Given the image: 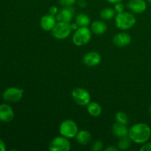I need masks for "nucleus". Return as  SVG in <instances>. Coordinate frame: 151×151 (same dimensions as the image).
<instances>
[{
    "instance_id": "f257e3e1",
    "label": "nucleus",
    "mask_w": 151,
    "mask_h": 151,
    "mask_svg": "<svg viewBox=\"0 0 151 151\" xmlns=\"http://www.w3.org/2000/svg\"><path fill=\"white\" fill-rule=\"evenodd\" d=\"M128 137L133 142L142 145L148 142L151 137V128L143 122L137 123L129 128Z\"/></svg>"
},
{
    "instance_id": "f03ea898",
    "label": "nucleus",
    "mask_w": 151,
    "mask_h": 151,
    "mask_svg": "<svg viewBox=\"0 0 151 151\" xmlns=\"http://www.w3.org/2000/svg\"><path fill=\"white\" fill-rule=\"evenodd\" d=\"M137 19L133 13L123 11L117 13L115 16V24L116 27L122 30H127L135 25Z\"/></svg>"
},
{
    "instance_id": "7ed1b4c3",
    "label": "nucleus",
    "mask_w": 151,
    "mask_h": 151,
    "mask_svg": "<svg viewBox=\"0 0 151 151\" xmlns=\"http://www.w3.org/2000/svg\"><path fill=\"white\" fill-rule=\"evenodd\" d=\"M91 30L88 27H78L72 35V42L77 47L86 45L91 39Z\"/></svg>"
},
{
    "instance_id": "20e7f679",
    "label": "nucleus",
    "mask_w": 151,
    "mask_h": 151,
    "mask_svg": "<svg viewBox=\"0 0 151 151\" xmlns=\"http://www.w3.org/2000/svg\"><path fill=\"white\" fill-rule=\"evenodd\" d=\"M78 126L75 121L72 119H66L60 125L59 132L60 135L67 139H72L76 137L78 133Z\"/></svg>"
},
{
    "instance_id": "39448f33",
    "label": "nucleus",
    "mask_w": 151,
    "mask_h": 151,
    "mask_svg": "<svg viewBox=\"0 0 151 151\" xmlns=\"http://www.w3.org/2000/svg\"><path fill=\"white\" fill-rule=\"evenodd\" d=\"M70 23L63 22H58L52 29V35L55 38L58 40L66 39L70 35L72 32Z\"/></svg>"
},
{
    "instance_id": "423d86ee",
    "label": "nucleus",
    "mask_w": 151,
    "mask_h": 151,
    "mask_svg": "<svg viewBox=\"0 0 151 151\" xmlns=\"http://www.w3.org/2000/svg\"><path fill=\"white\" fill-rule=\"evenodd\" d=\"M72 97L74 101L81 106H87L91 102L89 92L83 88H75L72 92Z\"/></svg>"
},
{
    "instance_id": "0eeeda50",
    "label": "nucleus",
    "mask_w": 151,
    "mask_h": 151,
    "mask_svg": "<svg viewBox=\"0 0 151 151\" xmlns=\"http://www.w3.org/2000/svg\"><path fill=\"white\" fill-rule=\"evenodd\" d=\"M71 149V143L69 139L60 136L53 139L49 145L50 151H68Z\"/></svg>"
},
{
    "instance_id": "6e6552de",
    "label": "nucleus",
    "mask_w": 151,
    "mask_h": 151,
    "mask_svg": "<svg viewBox=\"0 0 151 151\" xmlns=\"http://www.w3.org/2000/svg\"><path fill=\"white\" fill-rule=\"evenodd\" d=\"M24 91L17 87H10L2 93V98L8 103H18L23 97Z\"/></svg>"
},
{
    "instance_id": "1a4fd4ad",
    "label": "nucleus",
    "mask_w": 151,
    "mask_h": 151,
    "mask_svg": "<svg viewBox=\"0 0 151 151\" xmlns=\"http://www.w3.org/2000/svg\"><path fill=\"white\" fill-rule=\"evenodd\" d=\"M101 60V55L95 51L88 52L83 58V62L87 66H97L100 63Z\"/></svg>"
},
{
    "instance_id": "9d476101",
    "label": "nucleus",
    "mask_w": 151,
    "mask_h": 151,
    "mask_svg": "<svg viewBox=\"0 0 151 151\" xmlns=\"http://www.w3.org/2000/svg\"><path fill=\"white\" fill-rule=\"evenodd\" d=\"M74 8L72 7H63L55 16L58 22L71 23L74 16Z\"/></svg>"
},
{
    "instance_id": "9b49d317",
    "label": "nucleus",
    "mask_w": 151,
    "mask_h": 151,
    "mask_svg": "<svg viewBox=\"0 0 151 151\" xmlns=\"http://www.w3.org/2000/svg\"><path fill=\"white\" fill-rule=\"evenodd\" d=\"M15 116L14 111L10 106L7 104H0V121L3 122H10Z\"/></svg>"
},
{
    "instance_id": "f8f14e48",
    "label": "nucleus",
    "mask_w": 151,
    "mask_h": 151,
    "mask_svg": "<svg viewBox=\"0 0 151 151\" xmlns=\"http://www.w3.org/2000/svg\"><path fill=\"white\" fill-rule=\"evenodd\" d=\"M127 7L133 13L140 14L147 10V3L145 0H130Z\"/></svg>"
},
{
    "instance_id": "ddd939ff",
    "label": "nucleus",
    "mask_w": 151,
    "mask_h": 151,
    "mask_svg": "<svg viewBox=\"0 0 151 151\" xmlns=\"http://www.w3.org/2000/svg\"><path fill=\"white\" fill-rule=\"evenodd\" d=\"M56 23H57V19L55 16L49 13L42 16L40 22V25H41V29L44 30L52 31Z\"/></svg>"
},
{
    "instance_id": "4468645a",
    "label": "nucleus",
    "mask_w": 151,
    "mask_h": 151,
    "mask_svg": "<svg viewBox=\"0 0 151 151\" xmlns=\"http://www.w3.org/2000/svg\"><path fill=\"white\" fill-rule=\"evenodd\" d=\"M131 42V36L127 32H119L113 38L114 44L118 47H125L129 45Z\"/></svg>"
},
{
    "instance_id": "2eb2a0df",
    "label": "nucleus",
    "mask_w": 151,
    "mask_h": 151,
    "mask_svg": "<svg viewBox=\"0 0 151 151\" xmlns=\"http://www.w3.org/2000/svg\"><path fill=\"white\" fill-rule=\"evenodd\" d=\"M112 132L115 137L118 138H122V137L128 136L129 128H128V125L116 122L112 126Z\"/></svg>"
},
{
    "instance_id": "dca6fc26",
    "label": "nucleus",
    "mask_w": 151,
    "mask_h": 151,
    "mask_svg": "<svg viewBox=\"0 0 151 151\" xmlns=\"http://www.w3.org/2000/svg\"><path fill=\"white\" fill-rule=\"evenodd\" d=\"M91 30L96 35H103L107 30V25L105 22L96 20L91 24Z\"/></svg>"
},
{
    "instance_id": "f3484780",
    "label": "nucleus",
    "mask_w": 151,
    "mask_h": 151,
    "mask_svg": "<svg viewBox=\"0 0 151 151\" xmlns=\"http://www.w3.org/2000/svg\"><path fill=\"white\" fill-rule=\"evenodd\" d=\"M75 138H76L77 142L81 145H86L89 144L91 141V134L86 130L78 131Z\"/></svg>"
},
{
    "instance_id": "a211bd4d",
    "label": "nucleus",
    "mask_w": 151,
    "mask_h": 151,
    "mask_svg": "<svg viewBox=\"0 0 151 151\" xmlns=\"http://www.w3.org/2000/svg\"><path fill=\"white\" fill-rule=\"evenodd\" d=\"M87 111L91 116L97 117L102 114L103 109L100 105L97 102H90L87 105Z\"/></svg>"
},
{
    "instance_id": "6ab92c4d",
    "label": "nucleus",
    "mask_w": 151,
    "mask_h": 151,
    "mask_svg": "<svg viewBox=\"0 0 151 151\" xmlns=\"http://www.w3.org/2000/svg\"><path fill=\"white\" fill-rule=\"evenodd\" d=\"M75 22L79 26V27H88L91 24V19L89 16L85 13H80L76 16Z\"/></svg>"
},
{
    "instance_id": "aec40b11",
    "label": "nucleus",
    "mask_w": 151,
    "mask_h": 151,
    "mask_svg": "<svg viewBox=\"0 0 151 151\" xmlns=\"http://www.w3.org/2000/svg\"><path fill=\"white\" fill-rule=\"evenodd\" d=\"M116 16V11L111 7L103 8L100 12V17L103 20H111Z\"/></svg>"
},
{
    "instance_id": "412c9836",
    "label": "nucleus",
    "mask_w": 151,
    "mask_h": 151,
    "mask_svg": "<svg viewBox=\"0 0 151 151\" xmlns=\"http://www.w3.org/2000/svg\"><path fill=\"white\" fill-rule=\"evenodd\" d=\"M133 142L130 139L128 136L119 138V141L118 142V149L121 150H127L131 147V143Z\"/></svg>"
},
{
    "instance_id": "4be33fe9",
    "label": "nucleus",
    "mask_w": 151,
    "mask_h": 151,
    "mask_svg": "<svg viewBox=\"0 0 151 151\" xmlns=\"http://www.w3.org/2000/svg\"><path fill=\"white\" fill-rule=\"evenodd\" d=\"M115 120H116V122L125 124V125H128V123H129L128 115L125 112L122 111H119L115 114Z\"/></svg>"
},
{
    "instance_id": "5701e85b",
    "label": "nucleus",
    "mask_w": 151,
    "mask_h": 151,
    "mask_svg": "<svg viewBox=\"0 0 151 151\" xmlns=\"http://www.w3.org/2000/svg\"><path fill=\"white\" fill-rule=\"evenodd\" d=\"M76 1L77 0H58L59 4L63 7H72Z\"/></svg>"
},
{
    "instance_id": "b1692460",
    "label": "nucleus",
    "mask_w": 151,
    "mask_h": 151,
    "mask_svg": "<svg viewBox=\"0 0 151 151\" xmlns=\"http://www.w3.org/2000/svg\"><path fill=\"white\" fill-rule=\"evenodd\" d=\"M103 144L100 140H97L91 146V150L94 151H100L103 150Z\"/></svg>"
},
{
    "instance_id": "393cba45",
    "label": "nucleus",
    "mask_w": 151,
    "mask_h": 151,
    "mask_svg": "<svg viewBox=\"0 0 151 151\" xmlns=\"http://www.w3.org/2000/svg\"><path fill=\"white\" fill-rule=\"evenodd\" d=\"M114 10L116 11V13H122L125 10V6L123 5L122 2H119L116 3V4H114Z\"/></svg>"
},
{
    "instance_id": "a878e982",
    "label": "nucleus",
    "mask_w": 151,
    "mask_h": 151,
    "mask_svg": "<svg viewBox=\"0 0 151 151\" xmlns=\"http://www.w3.org/2000/svg\"><path fill=\"white\" fill-rule=\"evenodd\" d=\"M141 151H151V142H145L140 147Z\"/></svg>"
},
{
    "instance_id": "bb28decb",
    "label": "nucleus",
    "mask_w": 151,
    "mask_h": 151,
    "mask_svg": "<svg viewBox=\"0 0 151 151\" xmlns=\"http://www.w3.org/2000/svg\"><path fill=\"white\" fill-rule=\"evenodd\" d=\"M49 12H50V13L51 15H53V16H55L56 15L58 14V13L59 12L58 11V8L56 6H52V7H50Z\"/></svg>"
},
{
    "instance_id": "cd10ccee",
    "label": "nucleus",
    "mask_w": 151,
    "mask_h": 151,
    "mask_svg": "<svg viewBox=\"0 0 151 151\" xmlns=\"http://www.w3.org/2000/svg\"><path fill=\"white\" fill-rule=\"evenodd\" d=\"M78 5L81 8H84V7H86L87 6L86 0H78Z\"/></svg>"
},
{
    "instance_id": "c85d7f7f",
    "label": "nucleus",
    "mask_w": 151,
    "mask_h": 151,
    "mask_svg": "<svg viewBox=\"0 0 151 151\" xmlns=\"http://www.w3.org/2000/svg\"><path fill=\"white\" fill-rule=\"evenodd\" d=\"M6 150V146L4 142H3L2 139H0V151H5Z\"/></svg>"
},
{
    "instance_id": "c756f323",
    "label": "nucleus",
    "mask_w": 151,
    "mask_h": 151,
    "mask_svg": "<svg viewBox=\"0 0 151 151\" xmlns=\"http://www.w3.org/2000/svg\"><path fill=\"white\" fill-rule=\"evenodd\" d=\"M118 150H119L118 147H114V146H109V147L105 149L106 151H117Z\"/></svg>"
},
{
    "instance_id": "7c9ffc66",
    "label": "nucleus",
    "mask_w": 151,
    "mask_h": 151,
    "mask_svg": "<svg viewBox=\"0 0 151 151\" xmlns=\"http://www.w3.org/2000/svg\"><path fill=\"white\" fill-rule=\"evenodd\" d=\"M70 27L72 30H75V31L77 29H78V27H79V26L77 24L76 22H75V23H70Z\"/></svg>"
},
{
    "instance_id": "2f4dec72",
    "label": "nucleus",
    "mask_w": 151,
    "mask_h": 151,
    "mask_svg": "<svg viewBox=\"0 0 151 151\" xmlns=\"http://www.w3.org/2000/svg\"><path fill=\"white\" fill-rule=\"evenodd\" d=\"M108 1H109V3H111V4H116V3H119V2H122L123 0H107Z\"/></svg>"
},
{
    "instance_id": "473e14b6",
    "label": "nucleus",
    "mask_w": 151,
    "mask_h": 151,
    "mask_svg": "<svg viewBox=\"0 0 151 151\" xmlns=\"http://www.w3.org/2000/svg\"><path fill=\"white\" fill-rule=\"evenodd\" d=\"M149 113H150V114L151 115V106L150 107V109H149Z\"/></svg>"
},
{
    "instance_id": "72a5a7b5",
    "label": "nucleus",
    "mask_w": 151,
    "mask_h": 151,
    "mask_svg": "<svg viewBox=\"0 0 151 151\" xmlns=\"http://www.w3.org/2000/svg\"><path fill=\"white\" fill-rule=\"evenodd\" d=\"M147 1H148L149 3H150V4H151V0H147Z\"/></svg>"
}]
</instances>
